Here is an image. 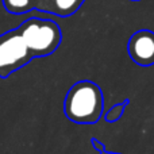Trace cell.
Instances as JSON below:
<instances>
[{
    "instance_id": "6da1fadb",
    "label": "cell",
    "mask_w": 154,
    "mask_h": 154,
    "mask_svg": "<svg viewBox=\"0 0 154 154\" xmlns=\"http://www.w3.org/2000/svg\"><path fill=\"white\" fill-rule=\"evenodd\" d=\"M65 115L76 123H95L103 111L100 88L91 81H79L68 91L64 104Z\"/></svg>"
},
{
    "instance_id": "7a4b0ae2",
    "label": "cell",
    "mask_w": 154,
    "mask_h": 154,
    "mask_svg": "<svg viewBox=\"0 0 154 154\" xmlns=\"http://www.w3.org/2000/svg\"><path fill=\"white\" fill-rule=\"evenodd\" d=\"M32 58L53 54L61 43V30L53 20L39 18L27 19L18 27Z\"/></svg>"
},
{
    "instance_id": "3957f363",
    "label": "cell",
    "mask_w": 154,
    "mask_h": 154,
    "mask_svg": "<svg viewBox=\"0 0 154 154\" xmlns=\"http://www.w3.org/2000/svg\"><path fill=\"white\" fill-rule=\"evenodd\" d=\"M32 60L29 48L18 30L0 35V77L5 79Z\"/></svg>"
},
{
    "instance_id": "277c9868",
    "label": "cell",
    "mask_w": 154,
    "mask_h": 154,
    "mask_svg": "<svg viewBox=\"0 0 154 154\" xmlns=\"http://www.w3.org/2000/svg\"><path fill=\"white\" fill-rule=\"evenodd\" d=\"M130 54L138 64L149 65L154 62V34L142 31L135 34L130 42Z\"/></svg>"
},
{
    "instance_id": "5b68a950",
    "label": "cell",
    "mask_w": 154,
    "mask_h": 154,
    "mask_svg": "<svg viewBox=\"0 0 154 154\" xmlns=\"http://www.w3.org/2000/svg\"><path fill=\"white\" fill-rule=\"evenodd\" d=\"M82 3L84 0H35V10L57 16H69L79 10Z\"/></svg>"
},
{
    "instance_id": "8992f818",
    "label": "cell",
    "mask_w": 154,
    "mask_h": 154,
    "mask_svg": "<svg viewBox=\"0 0 154 154\" xmlns=\"http://www.w3.org/2000/svg\"><path fill=\"white\" fill-rule=\"evenodd\" d=\"M3 4L11 14H26L35 10V0H3Z\"/></svg>"
},
{
    "instance_id": "52a82bcc",
    "label": "cell",
    "mask_w": 154,
    "mask_h": 154,
    "mask_svg": "<svg viewBox=\"0 0 154 154\" xmlns=\"http://www.w3.org/2000/svg\"><path fill=\"white\" fill-rule=\"evenodd\" d=\"M120 112H122V106L114 107V108L108 112V116H107V118H108V120H114V119H116V118L119 116Z\"/></svg>"
},
{
    "instance_id": "ba28073f",
    "label": "cell",
    "mask_w": 154,
    "mask_h": 154,
    "mask_svg": "<svg viewBox=\"0 0 154 154\" xmlns=\"http://www.w3.org/2000/svg\"><path fill=\"white\" fill-rule=\"evenodd\" d=\"M103 154H109V153H103Z\"/></svg>"
}]
</instances>
